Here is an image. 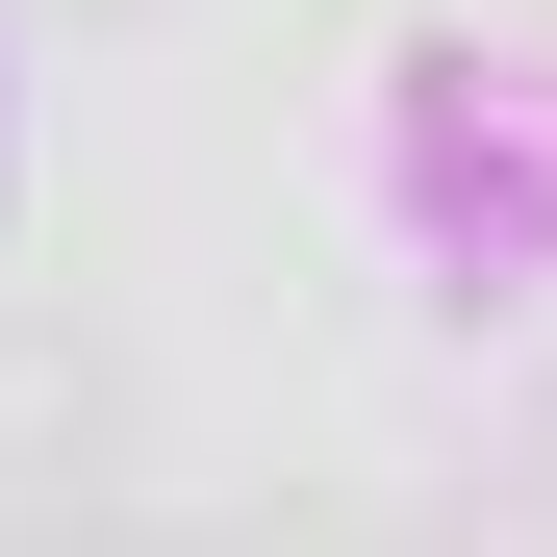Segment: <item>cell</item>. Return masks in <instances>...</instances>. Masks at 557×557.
Wrapping results in <instances>:
<instances>
[]
</instances>
